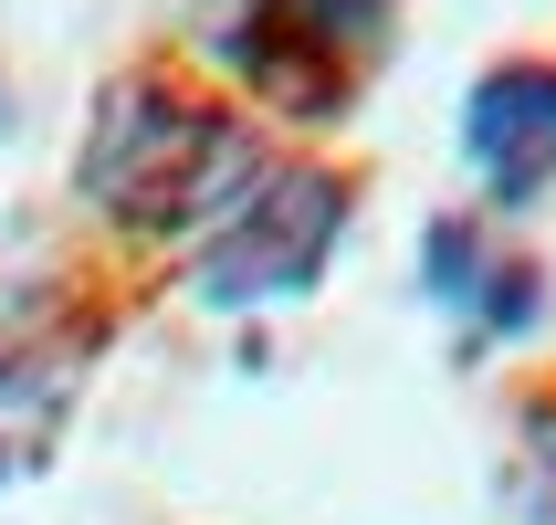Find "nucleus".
<instances>
[{"instance_id": "obj_2", "label": "nucleus", "mask_w": 556, "mask_h": 525, "mask_svg": "<svg viewBox=\"0 0 556 525\" xmlns=\"http://www.w3.org/2000/svg\"><path fill=\"white\" fill-rule=\"evenodd\" d=\"M211 53L283 116H346L389 53V0H231Z\"/></svg>"}, {"instance_id": "obj_6", "label": "nucleus", "mask_w": 556, "mask_h": 525, "mask_svg": "<svg viewBox=\"0 0 556 525\" xmlns=\"http://www.w3.org/2000/svg\"><path fill=\"white\" fill-rule=\"evenodd\" d=\"M504 495H515V515H526V525H556V400H535V410H526Z\"/></svg>"}, {"instance_id": "obj_5", "label": "nucleus", "mask_w": 556, "mask_h": 525, "mask_svg": "<svg viewBox=\"0 0 556 525\" xmlns=\"http://www.w3.org/2000/svg\"><path fill=\"white\" fill-rule=\"evenodd\" d=\"M431 295L452 315H472V337H526L535 305H546V284H535V263H515V252L472 242L463 221H431Z\"/></svg>"}, {"instance_id": "obj_1", "label": "nucleus", "mask_w": 556, "mask_h": 525, "mask_svg": "<svg viewBox=\"0 0 556 525\" xmlns=\"http://www.w3.org/2000/svg\"><path fill=\"white\" fill-rule=\"evenodd\" d=\"M85 189L116 221H137V232H168V221H200V211H242L263 189V148L220 105H200V95L116 85L94 105Z\"/></svg>"}, {"instance_id": "obj_4", "label": "nucleus", "mask_w": 556, "mask_h": 525, "mask_svg": "<svg viewBox=\"0 0 556 525\" xmlns=\"http://www.w3.org/2000/svg\"><path fill=\"white\" fill-rule=\"evenodd\" d=\"M463 158L483 200L526 211L556 189V63H494L483 85L463 95Z\"/></svg>"}, {"instance_id": "obj_3", "label": "nucleus", "mask_w": 556, "mask_h": 525, "mask_svg": "<svg viewBox=\"0 0 556 525\" xmlns=\"http://www.w3.org/2000/svg\"><path fill=\"white\" fill-rule=\"evenodd\" d=\"M346 232V189L326 168H263L242 211H220L211 252H200V295L211 305H274V295H305L326 274V252Z\"/></svg>"}]
</instances>
